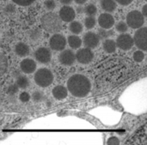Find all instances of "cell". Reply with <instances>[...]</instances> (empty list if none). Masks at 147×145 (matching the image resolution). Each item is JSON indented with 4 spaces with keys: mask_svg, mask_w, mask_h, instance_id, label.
<instances>
[{
    "mask_svg": "<svg viewBox=\"0 0 147 145\" xmlns=\"http://www.w3.org/2000/svg\"><path fill=\"white\" fill-rule=\"evenodd\" d=\"M91 82L89 79L81 74L71 76L67 81V90L71 94L77 98L86 97L91 91Z\"/></svg>",
    "mask_w": 147,
    "mask_h": 145,
    "instance_id": "cell-1",
    "label": "cell"
},
{
    "mask_svg": "<svg viewBox=\"0 0 147 145\" xmlns=\"http://www.w3.org/2000/svg\"><path fill=\"white\" fill-rule=\"evenodd\" d=\"M41 23L42 28L45 31L52 34L61 31L63 26L60 17L54 12H48L46 14H44L42 17Z\"/></svg>",
    "mask_w": 147,
    "mask_h": 145,
    "instance_id": "cell-2",
    "label": "cell"
},
{
    "mask_svg": "<svg viewBox=\"0 0 147 145\" xmlns=\"http://www.w3.org/2000/svg\"><path fill=\"white\" fill-rule=\"evenodd\" d=\"M54 81V75L47 68H42L34 74V82L40 87H48Z\"/></svg>",
    "mask_w": 147,
    "mask_h": 145,
    "instance_id": "cell-3",
    "label": "cell"
},
{
    "mask_svg": "<svg viewBox=\"0 0 147 145\" xmlns=\"http://www.w3.org/2000/svg\"><path fill=\"white\" fill-rule=\"evenodd\" d=\"M127 20V25L129 28L133 29H138L140 28L141 26H143L144 23V17L142 15V13L137 10L131 11L128 13V15L126 17Z\"/></svg>",
    "mask_w": 147,
    "mask_h": 145,
    "instance_id": "cell-4",
    "label": "cell"
},
{
    "mask_svg": "<svg viewBox=\"0 0 147 145\" xmlns=\"http://www.w3.org/2000/svg\"><path fill=\"white\" fill-rule=\"evenodd\" d=\"M134 44L142 51L147 50V28H138L136 31L134 37H133Z\"/></svg>",
    "mask_w": 147,
    "mask_h": 145,
    "instance_id": "cell-5",
    "label": "cell"
},
{
    "mask_svg": "<svg viewBox=\"0 0 147 145\" xmlns=\"http://www.w3.org/2000/svg\"><path fill=\"white\" fill-rule=\"evenodd\" d=\"M67 40L61 34H53L49 40V46L52 50L55 51H62L65 48Z\"/></svg>",
    "mask_w": 147,
    "mask_h": 145,
    "instance_id": "cell-6",
    "label": "cell"
},
{
    "mask_svg": "<svg viewBox=\"0 0 147 145\" xmlns=\"http://www.w3.org/2000/svg\"><path fill=\"white\" fill-rule=\"evenodd\" d=\"M115 43L117 48L122 50L127 51L133 47L134 41H133V37H131V35L128 34H122L117 37Z\"/></svg>",
    "mask_w": 147,
    "mask_h": 145,
    "instance_id": "cell-7",
    "label": "cell"
},
{
    "mask_svg": "<svg viewBox=\"0 0 147 145\" xmlns=\"http://www.w3.org/2000/svg\"><path fill=\"white\" fill-rule=\"evenodd\" d=\"M76 60L82 64H88L90 63L93 59V52L91 48H84L81 49H78V52L75 54Z\"/></svg>",
    "mask_w": 147,
    "mask_h": 145,
    "instance_id": "cell-8",
    "label": "cell"
},
{
    "mask_svg": "<svg viewBox=\"0 0 147 145\" xmlns=\"http://www.w3.org/2000/svg\"><path fill=\"white\" fill-rule=\"evenodd\" d=\"M59 62L64 66H71L75 62V53L71 49H63L58 56Z\"/></svg>",
    "mask_w": 147,
    "mask_h": 145,
    "instance_id": "cell-9",
    "label": "cell"
},
{
    "mask_svg": "<svg viewBox=\"0 0 147 145\" xmlns=\"http://www.w3.org/2000/svg\"><path fill=\"white\" fill-rule=\"evenodd\" d=\"M83 43L86 46V48L91 49L95 48L100 43V38L96 33L87 32L86 34H85L83 37Z\"/></svg>",
    "mask_w": 147,
    "mask_h": 145,
    "instance_id": "cell-10",
    "label": "cell"
},
{
    "mask_svg": "<svg viewBox=\"0 0 147 145\" xmlns=\"http://www.w3.org/2000/svg\"><path fill=\"white\" fill-rule=\"evenodd\" d=\"M34 57L40 63L47 64L51 60V52L47 48L44 47L39 48L34 52Z\"/></svg>",
    "mask_w": 147,
    "mask_h": 145,
    "instance_id": "cell-11",
    "label": "cell"
},
{
    "mask_svg": "<svg viewBox=\"0 0 147 145\" xmlns=\"http://www.w3.org/2000/svg\"><path fill=\"white\" fill-rule=\"evenodd\" d=\"M59 17L64 22H71L76 17L75 10L69 5H64L59 11Z\"/></svg>",
    "mask_w": 147,
    "mask_h": 145,
    "instance_id": "cell-12",
    "label": "cell"
},
{
    "mask_svg": "<svg viewBox=\"0 0 147 145\" xmlns=\"http://www.w3.org/2000/svg\"><path fill=\"white\" fill-rule=\"evenodd\" d=\"M98 23L101 28L110 29L115 24V19L110 13H102L98 19Z\"/></svg>",
    "mask_w": 147,
    "mask_h": 145,
    "instance_id": "cell-13",
    "label": "cell"
},
{
    "mask_svg": "<svg viewBox=\"0 0 147 145\" xmlns=\"http://www.w3.org/2000/svg\"><path fill=\"white\" fill-rule=\"evenodd\" d=\"M20 67L22 72L26 74H31L34 72L36 70V62L33 59L26 58L21 61Z\"/></svg>",
    "mask_w": 147,
    "mask_h": 145,
    "instance_id": "cell-14",
    "label": "cell"
},
{
    "mask_svg": "<svg viewBox=\"0 0 147 145\" xmlns=\"http://www.w3.org/2000/svg\"><path fill=\"white\" fill-rule=\"evenodd\" d=\"M52 95L57 100H63L68 96V90L63 85H57L52 90Z\"/></svg>",
    "mask_w": 147,
    "mask_h": 145,
    "instance_id": "cell-15",
    "label": "cell"
},
{
    "mask_svg": "<svg viewBox=\"0 0 147 145\" xmlns=\"http://www.w3.org/2000/svg\"><path fill=\"white\" fill-rule=\"evenodd\" d=\"M15 53L20 57H24L29 55L30 53V48L28 44H26L24 42H19L15 46Z\"/></svg>",
    "mask_w": 147,
    "mask_h": 145,
    "instance_id": "cell-16",
    "label": "cell"
},
{
    "mask_svg": "<svg viewBox=\"0 0 147 145\" xmlns=\"http://www.w3.org/2000/svg\"><path fill=\"white\" fill-rule=\"evenodd\" d=\"M100 7L107 12H113L116 9L115 0H100Z\"/></svg>",
    "mask_w": 147,
    "mask_h": 145,
    "instance_id": "cell-17",
    "label": "cell"
},
{
    "mask_svg": "<svg viewBox=\"0 0 147 145\" xmlns=\"http://www.w3.org/2000/svg\"><path fill=\"white\" fill-rule=\"evenodd\" d=\"M102 48L103 49L109 53V54H111V53H114L116 50V43L114 40H110V39H106L103 44H102Z\"/></svg>",
    "mask_w": 147,
    "mask_h": 145,
    "instance_id": "cell-18",
    "label": "cell"
},
{
    "mask_svg": "<svg viewBox=\"0 0 147 145\" xmlns=\"http://www.w3.org/2000/svg\"><path fill=\"white\" fill-rule=\"evenodd\" d=\"M68 44L69 46L73 48V49H78L81 47L82 45V40L80 39L78 36H77L76 34H73V35H70L68 37Z\"/></svg>",
    "mask_w": 147,
    "mask_h": 145,
    "instance_id": "cell-19",
    "label": "cell"
},
{
    "mask_svg": "<svg viewBox=\"0 0 147 145\" xmlns=\"http://www.w3.org/2000/svg\"><path fill=\"white\" fill-rule=\"evenodd\" d=\"M16 85H18L19 88L20 89H26L28 88L30 85V80L28 79V77L26 76H19L17 78H16Z\"/></svg>",
    "mask_w": 147,
    "mask_h": 145,
    "instance_id": "cell-20",
    "label": "cell"
},
{
    "mask_svg": "<svg viewBox=\"0 0 147 145\" xmlns=\"http://www.w3.org/2000/svg\"><path fill=\"white\" fill-rule=\"evenodd\" d=\"M69 29L74 34H79L83 31V26L78 21H71L69 26Z\"/></svg>",
    "mask_w": 147,
    "mask_h": 145,
    "instance_id": "cell-21",
    "label": "cell"
},
{
    "mask_svg": "<svg viewBox=\"0 0 147 145\" xmlns=\"http://www.w3.org/2000/svg\"><path fill=\"white\" fill-rule=\"evenodd\" d=\"M8 69V60L7 57L0 53V77H1Z\"/></svg>",
    "mask_w": 147,
    "mask_h": 145,
    "instance_id": "cell-22",
    "label": "cell"
},
{
    "mask_svg": "<svg viewBox=\"0 0 147 145\" xmlns=\"http://www.w3.org/2000/svg\"><path fill=\"white\" fill-rule=\"evenodd\" d=\"M85 26L87 29H92L96 25V19L93 17V16H87L85 19Z\"/></svg>",
    "mask_w": 147,
    "mask_h": 145,
    "instance_id": "cell-23",
    "label": "cell"
},
{
    "mask_svg": "<svg viewBox=\"0 0 147 145\" xmlns=\"http://www.w3.org/2000/svg\"><path fill=\"white\" fill-rule=\"evenodd\" d=\"M84 12L87 16H94L97 13V8L94 5L90 4L84 8Z\"/></svg>",
    "mask_w": 147,
    "mask_h": 145,
    "instance_id": "cell-24",
    "label": "cell"
},
{
    "mask_svg": "<svg viewBox=\"0 0 147 145\" xmlns=\"http://www.w3.org/2000/svg\"><path fill=\"white\" fill-rule=\"evenodd\" d=\"M98 36L100 38V40H104V39H108L109 37L110 36H113L114 35V31L112 30H109V31H107V29H104V28H100L99 31H98Z\"/></svg>",
    "mask_w": 147,
    "mask_h": 145,
    "instance_id": "cell-25",
    "label": "cell"
},
{
    "mask_svg": "<svg viewBox=\"0 0 147 145\" xmlns=\"http://www.w3.org/2000/svg\"><path fill=\"white\" fill-rule=\"evenodd\" d=\"M29 37H30V39L32 40V41H34V42L38 41V40L42 37V32H41V30L37 29V28L31 30L29 32Z\"/></svg>",
    "mask_w": 147,
    "mask_h": 145,
    "instance_id": "cell-26",
    "label": "cell"
},
{
    "mask_svg": "<svg viewBox=\"0 0 147 145\" xmlns=\"http://www.w3.org/2000/svg\"><path fill=\"white\" fill-rule=\"evenodd\" d=\"M115 29L119 33H122V34L126 33L128 31V25L125 22H123V21H120V22H118L116 24Z\"/></svg>",
    "mask_w": 147,
    "mask_h": 145,
    "instance_id": "cell-27",
    "label": "cell"
},
{
    "mask_svg": "<svg viewBox=\"0 0 147 145\" xmlns=\"http://www.w3.org/2000/svg\"><path fill=\"white\" fill-rule=\"evenodd\" d=\"M32 99L34 102H42L45 99V96L44 94L42 93V91H34L33 95H32Z\"/></svg>",
    "mask_w": 147,
    "mask_h": 145,
    "instance_id": "cell-28",
    "label": "cell"
},
{
    "mask_svg": "<svg viewBox=\"0 0 147 145\" xmlns=\"http://www.w3.org/2000/svg\"><path fill=\"white\" fill-rule=\"evenodd\" d=\"M133 59H134L135 62H143V60L144 59V52L142 50H138V51L134 52V54H133Z\"/></svg>",
    "mask_w": 147,
    "mask_h": 145,
    "instance_id": "cell-29",
    "label": "cell"
},
{
    "mask_svg": "<svg viewBox=\"0 0 147 145\" xmlns=\"http://www.w3.org/2000/svg\"><path fill=\"white\" fill-rule=\"evenodd\" d=\"M18 91H19V87L16 84L10 85L9 87L7 88V93L10 96H14L15 94L18 93Z\"/></svg>",
    "mask_w": 147,
    "mask_h": 145,
    "instance_id": "cell-30",
    "label": "cell"
},
{
    "mask_svg": "<svg viewBox=\"0 0 147 145\" xmlns=\"http://www.w3.org/2000/svg\"><path fill=\"white\" fill-rule=\"evenodd\" d=\"M15 11H16L15 6L11 4H8L7 5H5V7L3 10V11L5 15H12L13 13L15 12Z\"/></svg>",
    "mask_w": 147,
    "mask_h": 145,
    "instance_id": "cell-31",
    "label": "cell"
},
{
    "mask_svg": "<svg viewBox=\"0 0 147 145\" xmlns=\"http://www.w3.org/2000/svg\"><path fill=\"white\" fill-rule=\"evenodd\" d=\"M13 3H15L18 5L20 6H28L32 5L35 0H12Z\"/></svg>",
    "mask_w": 147,
    "mask_h": 145,
    "instance_id": "cell-32",
    "label": "cell"
},
{
    "mask_svg": "<svg viewBox=\"0 0 147 145\" xmlns=\"http://www.w3.org/2000/svg\"><path fill=\"white\" fill-rule=\"evenodd\" d=\"M44 6L47 10L49 11H52L54 10L57 6V4L56 2L54 1V0H46V1L44 2Z\"/></svg>",
    "mask_w": 147,
    "mask_h": 145,
    "instance_id": "cell-33",
    "label": "cell"
},
{
    "mask_svg": "<svg viewBox=\"0 0 147 145\" xmlns=\"http://www.w3.org/2000/svg\"><path fill=\"white\" fill-rule=\"evenodd\" d=\"M20 100L23 103H26V102H28L31 99V96L30 94L28 93V92H26V91H22L21 93L20 94Z\"/></svg>",
    "mask_w": 147,
    "mask_h": 145,
    "instance_id": "cell-34",
    "label": "cell"
},
{
    "mask_svg": "<svg viewBox=\"0 0 147 145\" xmlns=\"http://www.w3.org/2000/svg\"><path fill=\"white\" fill-rule=\"evenodd\" d=\"M107 144H110V145H118L120 144V141L116 136H111L109 138L108 142H107Z\"/></svg>",
    "mask_w": 147,
    "mask_h": 145,
    "instance_id": "cell-35",
    "label": "cell"
},
{
    "mask_svg": "<svg viewBox=\"0 0 147 145\" xmlns=\"http://www.w3.org/2000/svg\"><path fill=\"white\" fill-rule=\"evenodd\" d=\"M115 1L119 4V5H123V6H127L129 5V4H131L133 2V0H115Z\"/></svg>",
    "mask_w": 147,
    "mask_h": 145,
    "instance_id": "cell-36",
    "label": "cell"
},
{
    "mask_svg": "<svg viewBox=\"0 0 147 145\" xmlns=\"http://www.w3.org/2000/svg\"><path fill=\"white\" fill-rule=\"evenodd\" d=\"M141 13H142V15H143L144 17H145V18L147 17V5H146V4L143 6Z\"/></svg>",
    "mask_w": 147,
    "mask_h": 145,
    "instance_id": "cell-37",
    "label": "cell"
},
{
    "mask_svg": "<svg viewBox=\"0 0 147 145\" xmlns=\"http://www.w3.org/2000/svg\"><path fill=\"white\" fill-rule=\"evenodd\" d=\"M73 0H60L61 4L64 5H71L72 3Z\"/></svg>",
    "mask_w": 147,
    "mask_h": 145,
    "instance_id": "cell-38",
    "label": "cell"
},
{
    "mask_svg": "<svg viewBox=\"0 0 147 145\" xmlns=\"http://www.w3.org/2000/svg\"><path fill=\"white\" fill-rule=\"evenodd\" d=\"M76 12L79 13V14H81V13L84 12V8L82 7V5H78V6L76 8Z\"/></svg>",
    "mask_w": 147,
    "mask_h": 145,
    "instance_id": "cell-39",
    "label": "cell"
},
{
    "mask_svg": "<svg viewBox=\"0 0 147 145\" xmlns=\"http://www.w3.org/2000/svg\"><path fill=\"white\" fill-rule=\"evenodd\" d=\"M74 1H75L78 5H84V4H86V3L87 0H74Z\"/></svg>",
    "mask_w": 147,
    "mask_h": 145,
    "instance_id": "cell-40",
    "label": "cell"
},
{
    "mask_svg": "<svg viewBox=\"0 0 147 145\" xmlns=\"http://www.w3.org/2000/svg\"><path fill=\"white\" fill-rule=\"evenodd\" d=\"M19 76H20V73L18 70H17V71H15V73H14V77H16V78H17Z\"/></svg>",
    "mask_w": 147,
    "mask_h": 145,
    "instance_id": "cell-41",
    "label": "cell"
},
{
    "mask_svg": "<svg viewBox=\"0 0 147 145\" xmlns=\"http://www.w3.org/2000/svg\"><path fill=\"white\" fill-rule=\"evenodd\" d=\"M145 1H147V0H145Z\"/></svg>",
    "mask_w": 147,
    "mask_h": 145,
    "instance_id": "cell-42",
    "label": "cell"
}]
</instances>
